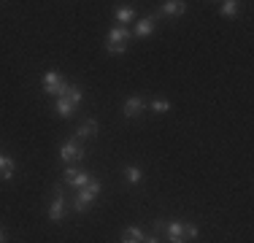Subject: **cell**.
<instances>
[{"label": "cell", "instance_id": "1", "mask_svg": "<svg viewBox=\"0 0 254 243\" xmlns=\"http://www.w3.org/2000/svg\"><path fill=\"white\" fill-rule=\"evenodd\" d=\"M154 233H165L168 243H190V241H197V235H200V227L197 224H187L181 222V219H173V222H168V219H154L152 222Z\"/></svg>", "mask_w": 254, "mask_h": 243}, {"label": "cell", "instance_id": "2", "mask_svg": "<svg viewBox=\"0 0 254 243\" xmlns=\"http://www.w3.org/2000/svg\"><path fill=\"white\" fill-rule=\"evenodd\" d=\"M98 194H100V181H89L84 189H78V194L73 197V211L76 214H84V211H89L95 205V200H98Z\"/></svg>", "mask_w": 254, "mask_h": 243}, {"label": "cell", "instance_id": "3", "mask_svg": "<svg viewBox=\"0 0 254 243\" xmlns=\"http://www.w3.org/2000/svg\"><path fill=\"white\" fill-rule=\"evenodd\" d=\"M41 84H44V95H54V97H60L65 92V87H68V81H65L57 70H46Z\"/></svg>", "mask_w": 254, "mask_h": 243}, {"label": "cell", "instance_id": "4", "mask_svg": "<svg viewBox=\"0 0 254 243\" xmlns=\"http://www.w3.org/2000/svg\"><path fill=\"white\" fill-rule=\"evenodd\" d=\"M49 222H63V216H65V194H63V186H54L52 189V205H49Z\"/></svg>", "mask_w": 254, "mask_h": 243}, {"label": "cell", "instance_id": "5", "mask_svg": "<svg viewBox=\"0 0 254 243\" xmlns=\"http://www.w3.org/2000/svg\"><path fill=\"white\" fill-rule=\"evenodd\" d=\"M87 157V149L81 146V141H65L63 146H60V160H65V162H78V160H84Z\"/></svg>", "mask_w": 254, "mask_h": 243}, {"label": "cell", "instance_id": "6", "mask_svg": "<svg viewBox=\"0 0 254 243\" xmlns=\"http://www.w3.org/2000/svg\"><path fill=\"white\" fill-rule=\"evenodd\" d=\"M149 108V103H146V97H141V95H132V97H127L125 100V106H122V114L127 119H135V117H141L143 111Z\"/></svg>", "mask_w": 254, "mask_h": 243}, {"label": "cell", "instance_id": "7", "mask_svg": "<svg viewBox=\"0 0 254 243\" xmlns=\"http://www.w3.org/2000/svg\"><path fill=\"white\" fill-rule=\"evenodd\" d=\"M63 179L68 181L70 186H76V189H84V186L89 184V181L95 179L89 170H76V168H65V173H63Z\"/></svg>", "mask_w": 254, "mask_h": 243}, {"label": "cell", "instance_id": "8", "mask_svg": "<svg viewBox=\"0 0 254 243\" xmlns=\"http://www.w3.org/2000/svg\"><path fill=\"white\" fill-rule=\"evenodd\" d=\"M154 30H157V16H143V19L135 22V27H132L130 33L138 35V38H149Z\"/></svg>", "mask_w": 254, "mask_h": 243}, {"label": "cell", "instance_id": "9", "mask_svg": "<svg viewBox=\"0 0 254 243\" xmlns=\"http://www.w3.org/2000/svg\"><path fill=\"white\" fill-rule=\"evenodd\" d=\"M184 11H187V3H184V0H165V3H160L157 16H181Z\"/></svg>", "mask_w": 254, "mask_h": 243}, {"label": "cell", "instance_id": "10", "mask_svg": "<svg viewBox=\"0 0 254 243\" xmlns=\"http://www.w3.org/2000/svg\"><path fill=\"white\" fill-rule=\"evenodd\" d=\"M127 41H130V27H114L108 30L106 46H127Z\"/></svg>", "mask_w": 254, "mask_h": 243}, {"label": "cell", "instance_id": "11", "mask_svg": "<svg viewBox=\"0 0 254 243\" xmlns=\"http://www.w3.org/2000/svg\"><path fill=\"white\" fill-rule=\"evenodd\" d=\"M16 173V162L8 154H0V181H11Z\"/></svg>", "mask_w": 254, "mask_h": 243}, {"label": "cell", "instance_id": "12", "mask_svg": "<svg viewBox=\"0 0 254 243\" xmlns=\"http://www.w3.org/2000/svg\"><path fill=\"white\" fill-rule=\"evenodd\" d=\"M95 135H98V122H95V119H87V122H81V124H78L76 141H84V138H95Z\"/></svg>", "mask_w": 254, "mask_h": 243}, {"label": "cell", "instance_id": "13", "mask_svg": "<svg viewBox=\"0 0 254 243\" xmlns=\"http://www.w3.org/2000/svg\"><path fill=\"white\" fill-rule=\"evenodd\" d=\"M143 238H146V233L141 227H125L119 243H143Z\"/></svg>", "mask_w": 254, "mask_h": 243}, {"label": "cell", "instance_id": "14", "mask_svg": "<svg viewBox=\"0 0 254 243\" xmlns=\"http://www.w3.org/2000/svg\"><path fill=\"white\" fill-rule=\"evenodd\" d=\"M54 111H57V117L70 119V117H73V111H76V106L68 100V97H57V103H54Z\"/></svg>", "mask_w": 254, "mask_h": 243}, {"label": "cell", "instance_id": "15", "mask_svg": "<svg viewBox=\"0 0 254 243\" xmlns=\"http://www.w3.org/2000/svg\"><path fill=\"white\" fill-rule=\"evenodd\" d=\"M60 97H68V100L73 103V106H78V103L84 100V89L78 87V84H68V87H65V92L60 95Z\"/></svg>", "mask_w": 254, "mask_h": 243}, {"label": "cell", "instance_id": "16", "mask_svg": "<svg viewBox=\"0 0 254 243\" xmlns=\"http://www.w3.org/2000/svg\"><path fill=\"white\" fill-rule=\"evenodd\" d=\"M125 181L130 186H138L143 181V173H141V168H135V165H125Z\"/></svg>", "mask_w": 254, "mask_h": 243}, {"label": "cell", "instance_id": "17", "mask_svg": "<svg viewBox=\"0 0 254 243\" xmlns=\"http://www.w3.org/2000/svg\"><path fill=\"white\" fill-rule=\"evenodd\" d=\"M114 19L119 22V27H125V24H130V22H135V8H117V14H114Z\"/></svg>", "mask_w": 254, "mask_h": 243}, {"label": "cell", "instance_id": "18", "mask_svg": "<svg viewBox=\"0 0 254 243\" xmlns=\"http://www.w3.org/2000/svg\"><path fill=\"white\" fill-rule=\"evenodd\" d=\"M219 14L222 16H238L241 14V3L238 0H225V3H219Z\"/></svg>", "mask_w": 254, "mask_h": 243}, {"label": "cell", "instance_id": "19", "mask_svg": "<svg viewBox=\"0 0 254 243\" xmlns=\"http://www.w3.org/2000/svg\"><path fill=\"white\" fill-rule=\"evenodd\" d=\"M152 114H168L171 111V100H152Z\"/></svg>", "mask_w": 254, "mask_h": 243}, {"label": "cell", "instance_id": "20", "mask_svg": "<svg viewBox=\"0 0 254 243\" xmlns=\"http://www.w3.org/2000/svg\"><path fill=\"white\" fill-rule=\"evenodd\" d=\"M106 52H108V54H114V57H119V54H125V52H127V46H106Z\"/></svg>", "mask_w": 254, "mask_h": 243}, {"label": "cell", "instance_id": "21", "mask_svg": "<svg viewBox=\"0 0 254 243\" xmlns=\"http://www.w3.org/2000/svg\"><path fill=\"white\" fill-rule=\"evenodd\" d=\"M143 243H162V238L157 233H152V235H146V238H143Z\"/></svg>", "mask_w": 254, "mask_h": 243}, {"label": "cell", "instance_id": "22", "mask_svg": "<svg viewBox=\"0 0 254 243\" xmlns=\"http://www.w3.org/2000/svg\"><path fill=\"white\" fill-rule=\"evenodd\" d=\"M0 243H5V230H0Z\"/></svg>", "mask_w": 254, "mask_h": 243}]
</instances>
